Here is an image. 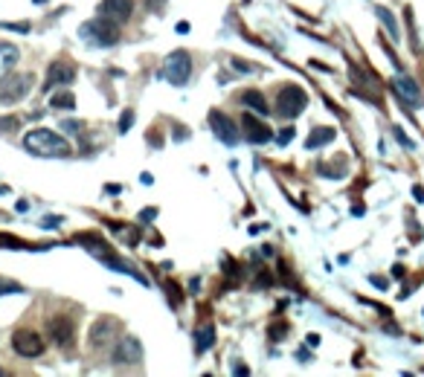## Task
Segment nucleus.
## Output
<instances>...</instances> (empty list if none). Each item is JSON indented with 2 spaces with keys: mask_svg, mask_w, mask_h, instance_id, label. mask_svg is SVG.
Wrapping results in <instances>:
<instances>
[{
  "mask_svg": "<svg viewBox=\"0 0 424 377\" xmlns=\"http://www.w3.org/2000/svg\"><path fill=\"white\" fill-rule=\"evenodd\" d=\"M291 139H294V128H285V131L279 134V146H285V143H291Z\"/></svg>",
  "mask_w": 424,
  "mask_h": 377,
  "instance_id": "cd10ccee",
  "label": "nucleus"
},
{
  "mask_svg": "<svg viewBox=\"0 0 424 377\" xmlns=\"http://www.w3.org/2000/svg\"><path fill=\"white\" fill-rule=\"evenodd\" d=\"M232 64H235V67H239V70H244V73H250V70H253V67H250V64H244V61H239V58H235V61H232Z\"/></svg>",
  "mask_w": 424,
  "mask_h": 377,
  "instance_id": "2f4dec72",
  "label": "nucleus"
},
{
  "mask_svg": "<svg viewBox=\"0 0 424 377\" xmlns=\"http://www.w3.org/2000/svg\"><path fill=\"white\" fill-rule=\"evenodd\" d=\"M244 136L253 146H262V143H270L273 139V131L262 120H253V113H244Z\"/></svg>",
  "mask_w": 424,
  "mask_h": 377,
  "instance_id": "ddd939ff",
  "label": "nucleus"
},
{
  "mask_svg": "<svg viewBox=\"0 0 424 377\" xmlns=\"http://www.w3.org/2000/svg\"><path fill=\"white\" fill-rule=\"evenodd\" d=\"M41 226H46V229H58V226H61V218H58V215H46V218L41 221Z\"/></svg>",
  "mask_w": 424,
  "mask_h": 377,
  "instance_id": "bb28decb",
  "label": "nucleus"
},
{
  "mask_svg": "<svg viewBox=\"0 0 424 377\" xmlns=\"http://www.w3.org/2000/svg\"><path fill=\"white\" fill-rule=\"evenodd\" d=\"M131 125H134V110H125V113L120 116V134H128Z\"/></svg>",
  "mask_w": 424,
  "mask_h": 377,
  "instance_id": "5701e85b",
  "label": "nucleus"
},
{
  "mask_svg": "<svg viewBox=\"0 0 424 377\" xmlns=\"http://www.w3.org/2000/svg\"><path fill=\"white\" fill-rule=\"evenodd\" d=\"M20 125L18 116H0V131H15Z\"/></svg>",
  "mask_w": 424,
  "mask_h": 377,
  "instance_id": "b1692460",
  "label": "nucleus"
},
{
  "mask_svg": "<svg viewBox=\"0 0 424 377\" xmlns=\"http://www.w3.org/2000/svg\"><path fill=\"white\" fill-rule=\"evenodd\" d=\"M242 105H244L247 110L258 113V116H268V113H270V105L265 102V96H262L258 90H244V93H242Z\"/></svg>",
  "mask_w": 424,
  "mask_h": 377,
  "instance_id": "dca6fc26",
  "label": "nucleus"
},
{
  "mask_svg": "<svg viewBox=\"0 0 424 377\" xmlns=\"http://www.w3.org/2000/svg\"><path fill=\"white\" fill-rule=\"evenodd\" d=\"M79 38L90 46H113L116 41H120V32H116V23L108 20V18H93L87 23H82L79 27Z\"/></svg>",
  "mask_w": 424,
  "mask_h": 377,
  "instance_id": "f03ea898",
  "label": "nucleus"
},
{
  "mask_svg": "<svg viewBox=\"0 0 424 377\" xmlns=\"http://www.w3.org/2000/svg\"><path fill=\"white\" fill-rule=\"evenodd\" d=\"M209 125H212V134H216L224 146H239L242 134H239V128H235V122L230 120L227 113H221V110H209Z\"/></svg>",
  "mask_w": 424,
  "mask_h": 377,
  "instance_id": "0eeeda50",
  "label": "nucleus"
},
{
  "mask_svg": "<svg viewBox=\"0 0 424 377\" xmlns=\"http://www.w3.org/2000/svg\"><path fill=\"white\" fill-rule=\"evenodd\" d=\"M163 4H166V0H146V6H149L151 12H160V9H163Z\"/></svg>",
  "mask_w": 424,
  "mask_h": 377,
  "instance_id": "c756f323",
  "label": "nucleus"
},
{
  "mask_svg": "<svg viewBox=\"0 0 424 377\" xmlns=\"http://www.w3.org/2000/svg\"><path fill=\"white\" fill-rule=\"evenodd\" d=\"M46 331H50L56 345H61V348L73 345V322H70L67 317H53L50 322H46Z\"/></svg>",
  "mask_w": 424,
  "mask_h": 377,
  "instance_id": "f8f14e48",
  "label": "nucleus"
},
{
  "mask_svg": "<svg viewBox=\"0 0 424 377\" xmlns=\"http://www.w3.org/2000/svg\"><path fill=\"white\" fill-rule=\"evenodd\" d=\"M160 76L166 79L169 84H175V87L186 84V82H189V76H192V56L186 53V50H175L166 61H163Z\"/></svg>",
  "mask_w": 424,
  "mask_h": 377,
  "instance_id": "20e7f679",
  "label": "nucleus"
},
{
  "mask_svg": "<svg viewBox=\"0 0 424 377\" xmlns=\"http://www.w3.org/2000/svg\"><path fill=\"white\" fill-rule=\"evenodd\" d=\"M212 345H216V328H212V325L198 328V331H195V351L204 354V351L212 348Z\"/></svg>",
  "mask_w": 424,
  "mask_h": 377,
  "instance_id": "a211bd4d",
  "label": "nucleus"
},
{
  "mask_svg": "<svg viewBox=\"0 0 424 377\" xmlns=\"http://www.w3.org/2000/svg\"><path fill=\"white\" fill-rule=\"evenodd\" d=\"M131 12H134V0H102L99 4V15L113 23H125Z\"/></svg>",
  "mask_w": 424,
  "mask_h": 377,
  "instance_id": "9d476101",
  "label": "nucleus"
},
{
  "mask_svg": "<svg viewBox=\"0 0 424 377\" xmlns=\"http://www.w3.org/2000/svg\"><path fill=\"white\" fill-rule=\"evenodd\" d=\"M177 32H180V35H183V32H189V23L180 20V23H177Z\"/></svg>",
  "mask_w": 424,
  "mask_h": 377,
  "instance_id": "72a5a7b5",
  "label": "nucleus"
},
{
  "mask_svg": "<svg viewBox=\"0 0 424 377\" xmlns=\"http://www.w3.org/2000/svg\"><path fill=\"white\" fill-rule=\"evenodd\" d=\"M139 360H143V343H139L137 337L125 334V337L116 340L113 354H111L113 366H139Z\"/></svg>",
  "mask_w": 424,
  "mask_h": 377,
  "instance_id": "423d86ee",
  "label": "nucleus"
},
{
  "mask_svg": "<svg viewBox=\"0 0 424 377\" xmlns=\"http://www.w3.org/2000/svg\"><path fill=\"white\" fill-rule=\"evenodd\" d=\"M61 128H64V134H70V136H79V134H82V122H76V120H64Z\"/></svg>",
  "mask_w": 424,
  "mask_h": 377,
  "instance_id": "4be33fe9",
  "label": "nucleus"
},
{
  "mask_svg": "<svg viewBox=\"0 0 424 377\" xmlns=\"http://www.w3.org/2000/svg\"><path fill=\"white\" fill-rule=\"evenodd\" d=\"M305 105H308V96H305V90L297 84H285L276 93V113L282 120H297L305 110Z\"/></svg>",
  "mask_w": 424,
  "mask_h": 377,
  "instance_id": "7ed1b4c3",
  "label": "nucleus"
},
{
  "mask_svg": "<svg viewBox=\"0 0 424 377\" xmlns=\"http://www.w3.org/2000/svg\"><path fill=\"white\" fill-rule=\"evenodd\" d=\"M113 331H116V322H113L111 317H102V319H96V322L90 325L87 343H90L93 348H102V345H108V343L113 340Z\"/></svg>",
  "mask_w": 424,
  "mask_h": 377,
  "instance_id": "9b49d317",
  "label": "nucleus"
},
{
  "mask_svg": "<svg viewBox=\"0 0 424 377\" xmlns=\"http://www.w3.org/2000/svg\"><path fill=\"white\" fill-rule=\"evenodd\" d=\"M12 348L18 351L20 357L35 360V357L44 354V337H38L35 331H18V334L12 337Z\"/></svg>",
  "mask_w": 424,
  "mask_h": 377,
  "instance_id": "6e6552de",
  "label": "nucleus"
},
{
  "mask_svg": "<svg viewBox=\"0 0 424 377\" xmlns=\"http://www.w3.org/2000/svg\"><path fill=\"white\" fill-rule=\"evenodd\" d=\"M335 139V128H314L311 134H308V139H305V148L308 151H317V148H323V146H328Z\"/></svg>",
  "mask_w": 424,
  "mask_h": 377,
  "instance_id": "f3484780",
  "label": "nucleus"
},
{
  "mask_svg": "<svg viewBox=\"0 0 424 377\" xmlns=\"http://www.w3.org/2000/svg\"><path fill=\"white\" fill-rule=\"evenodd\" d=\"M32 73H6L0 76V102L15 105L20 99H27V93L32 90Z\"/></svg>",
  "mask_w": 424,
  "mask_h": 377,
  "instance_id": "39448f33",
  "label": "nucleus"
},
{
  "mask_svg": "<svg viewBox=\"0 0 424 377\" xmlns=\"http://www.w3.org/2000/svg\"><path fill=\"white\" fill-rule=\"evenodd\" d=\"M50 108H56V110H73L76 108V96L70 93L67 87L61 90V93H56V96H50Z\"/></svg>",
  "mask_w": 424,
  "mask_h": 377,
  "instance_id": "6ab92c4d",
  "label": "nucleus"
},
{
  "mask_svg": "<svg viewBox=\"0 0 424 377\" xmlns=\"http://www.w3.org/2000/svg\"><path fill=\"white\" fill-rule=\"evenodd\" d=\"M378 18L384 20V27L389 30V35H392V38H398V27H395V20H392V15H389V9H378Z\"/></svg>",
  "mask_w": 424,
  "mask_h": 377,
  "instance_id": "412c9836",
  "label": "nucleus"
},
{
  "mask_svg": "<svg viewBox=\"0 0 424 377\" xmlns=\"http://www.w3.org/2000/svg\"><path fill=\"white\" fill-rule=\"evenodd\" d=\"M9 293H23V285L9 281V279H0V296H9Z\"/></svg>",
  "mask_w": 424,
  "mask_h": 377,
  "instance_id": "aec40b11",
  "label": "nucleus"
},
{
  "mask_svg": "<svg viewBox=\"0 0 424 377\" xmlns=\"http://www.w3.org/2000/svg\"><path fill=\"white\" fill-rule=\"evenodd\" d=\"M20 61V50L9 41H0V76H6L15 70V64Z\"/></svg>",
  "mask_w": 424,
  "mask_h": 377,
  "instance_id": "2eb2a0df",
  "label": "nucleus"
},
{
  "mask_svg": "<svg viewBox=\"0 0 424 377\" xmlns=\"http://www.w3.org/2000/svg\"><path fill=\"white\" fill-rule=\"evenodd\" d=\"M23 148L35 157H70V143L53 134L50 128H32L23 134Z\"/></svg>",
  "mask_w": 424,
  "mask_h": 377,
  "instance_id": "f257e3e1",
  "label": "nucleus"
},
{
  "mask_svg": "<svg viewBox=\"0 0 424 377\" xmlns=\"http://www.w3.org/2000/svg\"><path fill=\"white\" fill-rule=\"evenodd\" d=\"M76 79V67L67 61H53L50 70H46V82H44V93H50L53 87H67Z\"/></svg>",
  "mask_w": 424,
  "mask_h": 377,
  "instance_id": "1a4fd4ad",
  "label": "nucleus"
},
{
  "mask_svg": "<svg viewBox=\"0 0 424 377\" xmlns=\"http://www.w3.org/2000/svg\"><path fill=\"white\" fill-rule=\"evenodd\" d=\"M0 27H4V30H12V32H23V35H27L32 27H30V23H0Z\"/></svg>",
  "mask_w": 424,
  "mask_h": 377,
  "instance_id": "393cba45",
  "label": "nucleus"
},
{
  "mask_svg": "<svg viewBox=\"0 0 424 377\" xmlns=\"http://www.w3.org/2000/svg\"><path fill=\"white\" fill-rule=\"evenodd\" d=\"M0 374H4V369H0Z\"/></svg>",
  "mask_w": 424,
  "mask_h": 377,
  "instance_id": "c9c22d12",
  "label": "nucleus"
},
{
  "mask_svg": "<svg viewBox=\"0 0 424 377\" xmlns=\"http://www.w3.org/2000/svg\"><path fill=\"white\" fill-rule=\"evenodd\" d=\"M413 195H416V200H424V188H421V186H416V188H413Z\"/></svg>",
  "mask_w": 424,
  "mask_h": 377,
  "instance_id": "473e14b6",
  "label": "nucleus"
},
{
  "mask_svg": "<svg viewBox=\"0 0 424 377\" xmlns=\"http://www.w3.org/2000/svg\"><path fill=\"white\" fill-rule=\"evenodd\" d=\"M224 273L227 276H239V264H235V262H224Z\"/></svg>",
  "mask_w": 424,
  "mask_h": 377,
  "instance_id": "c85d7f7f",
  "label": "nucleus"
},
{
  "mask_svg": "<svg viewBox=\"0 0 424 377\" xmlns=\"http://www.w3.org/2000/svg\"><path fill=\"white\" fill-rule=\"evenodd\" d=\"M35 4H38V6H41V4H46V0H35Z\"/></svg>",
  "mask_w": 424,
  "mask_h": 377,
  "instance_id": "f704fd0d",
  "label": "nucleus"
},
{
  "mask_svg": "<svg viewBox=\"0 0 424 377\" xmlns=\"http://www.w3.org/2000/svg\"><path fill=\"white\" fill-rule=\"evenodd\" d=\"M0 247H12V250H18V247H23V241L12 238V235H0Z\"/></svg>",
  "mask_w": 424,
  "mask_h": 377,
  "instance_id": "a878e982",
  "label": "nucleus"
},
{
  "mask_svg": "<svg viewBox=\"0 0 424 377\" xmlns=\"http://www.w3.org/2000/svg\"><path fill=\"white\" fill-rule=\"evenodd\" d=\"M392 87H395V93L401 96L410 108H418L421 105V90L416 87V82L410 79V76H395L392 79Z\"/></svg>",
  "mask_w": 424,
  "mask_h": 377,
  "instance_id": "4468645a",
  "label": "nucleus"
},
{
  "mask_svg": "<svg viewBox=\"0 0 424 377\" xmlns=\"http://www.w3.org/2000/svg\"><path fill=\"white\" fill-rule=\"evenodd\" d=\"M154 215H157V209H143V215H139V218L149 221V218H154Z\"/></svg>",
  "mask_w": 424,
  "mask_h": 377,
  "instance_id": "7c9ffc66",
  "label": "nucleus"
}]
</instances>
